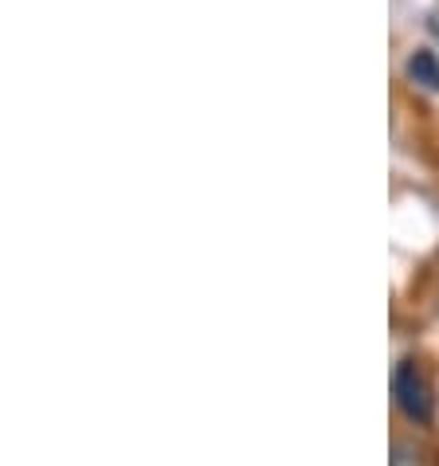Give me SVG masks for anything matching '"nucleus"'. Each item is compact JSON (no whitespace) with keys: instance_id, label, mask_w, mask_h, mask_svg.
I'll use <instances>...</instances> for the list:
<instances>
[{"instance_id":"obj_3","label":"nucleus","mask_w":439,"mask_h":466,"mask_svg":"<svg viewBox=\"0 0 439 466\" xmlns=\"http://www.w3.org/2000/svg\"><path fill=\"white\" fill-rule=\"evenodd\" d=\"M393 466H424V462H420V455L408 443H396L393 447Z\"/></svg>"},{"instance_id":"obj_1","label":"nucleus","mask_w":439,"mask_h":466,"mask_svg":"<svg viewBox=\"0 0 439 466\" xmlns=\"http://www.w3.org/2000/svg\"><path fill=\"white\" fill-rule=\"evenodd\" d=\"M393 396H396V408L404 411L412 423H428L432 420V396H428V384L416 372L412 360H404L396 372H393Z\"/></svg>"},{"instance_id":"obj_2","label":"nucleus","mask_w":439,"mask_h":466,"mask_svg":"<svg viewBox=\"0 0 439 466\" xmlns=\"http://www.w3.org/2000/svg\"><path fill=\"white\" fill-rule=\"evenodd\" d=\"M404 75H408V79L416 83V86L435 90V95H439V59L432 56V51H424V47L412 51L408 63H404Z\"/></svg>"},{"instance_id":"obj_4","label":"nucleus","mask_w":439,"mask_h":466,"mask_svg":"<svg viewBox=\"0 0 439 466\" xmlns=\"http://www.w3.org/2000/svg\"><path fill=\"white\" fill-rule=\"evenodd\" d=\"M428 28H432V35L439 40V16H432V20H428Z\"/></svg>"}]
</instances>
